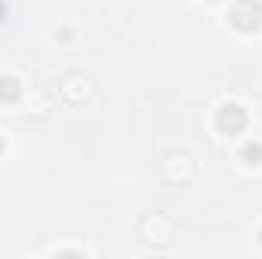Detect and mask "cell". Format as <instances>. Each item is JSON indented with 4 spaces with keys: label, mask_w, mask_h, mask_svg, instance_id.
<instances>
[{
    "label": "cell",
    "mask_w": 262,
    "mask_h": 259,
    "mask_svg": "<svg viewBox=\"0 0 262 259\" xmlns=\"http://www.w3.org/2000/svg\"><path fill=\"white\" fill-rule=\"evenodd\" d=\"M165 174H168V180H174V183H186V180L195 177V162H192L186 153H171V156L165 159Z\"/></svg>",
    "instance_id": "1"
},
{
    "label": "cell",
    "mask_w": 262,
    "mask_h": 259,
    "mask_svg": "<svg viewBox=\"0 0 262 259\" xmlns=\"http://www.w3.org/2000/svg\"><path fill=\"white\" fill-rule=\"evenodd\" d=\"M89 92H92V82H89L85 76H79V73L67 76L64 85H61V95H64L70 104H79L82 98H89Z\"/></svg>",
    "instance_id": "2"
}]
</instances>
